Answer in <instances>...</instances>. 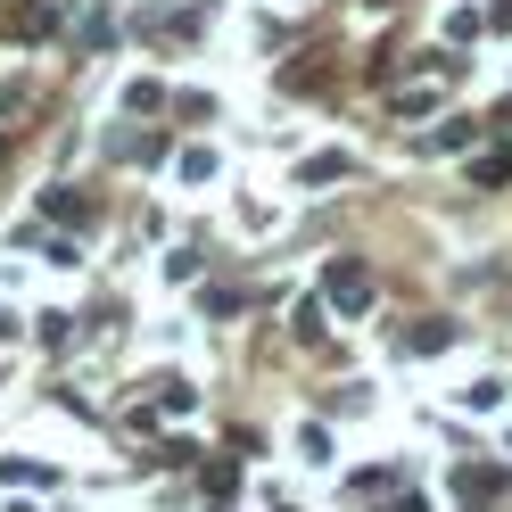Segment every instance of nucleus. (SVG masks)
Instances as JSON below:
<instances>
[{"mask_svg": "<svg viewBox=\"0 0 512 512\" xmlns=\"http://www.w3.org/2000/svg\"><path fill=\"white\" fill-rule=\"evenodd\" d=\"M380 512H422V496H405V504H380Z\"/></svg>", "mask_w": 512, "mask_h": 512, "instance_id": "obj_6", "label": "nucleus"}, {"mask_svg": "<svg viewBox=\"0 0 512 512\" xmlns=\"http://www.w3.org/2000/svg\"><path fill=\"white\" fill-rule=\"evenodd\" d=\"M323 298H331L339 314H364V306H372V273L356 265V256H339V265L323 273Z\"/></svg>", "mask_w": 512, "mask_h": 512, "instance_id": "obj_1", "label": "nucleus"}, {"mask_svg": "<svg viewBox=\"0 0 512 512\" xmlns=\"http://www.w3.org/2000/svg\"><path fill=\"white\" fill-rule=\"evenodd\" d=\"M339 174H347V149H323V157L298 166V182H339Z\"/></svg>", "mask_w": 512, "mask_h": 512, "instance_id": "obj_4", "label": "nucleus"}, {"mask_svg": "<svg viewBox=\"0 0 512 512\" xmlns=\"http://www.w3.org/2000/svg\"><path fill=\"white\" fill-rule=\"evenodd\" d=\"M455 496H463L471 512L496 504V496H504V471H496V463H463V471H455Z\"/></svg>", "mask_w": 512, "mask_h": 512, "instance_id": "obj_2", "label": "nucleus"}, {"mask_svg": "<svg viewBox=\"0 0 512 512\" xmlns=\"http://www.w3.org/2000/svg\"><path fill=\"white\" fill-rule=\"evenodd\" d=\"M471 182H512V149H496V157H479V166H471Z\"/></svg>", "mask_w": 512, "mask_h": 512, "instance_id": "obj_5", "label": "nucleus"}, {"mask_svg": "<svg viewBox=\"0 0 512 512\" xmlns=\"http://www.w3.org/2000/svg\"><path fill=\"white\" fill-rule=\"evenodd\" d=\"M446 339H455V323H413V331H405L397 347H405V356H438Z\"/></svg>", "mask_w": 512, "mask_h": 512, "instance_id": "obj_3", "label": "nucleus"}]
</instances>
